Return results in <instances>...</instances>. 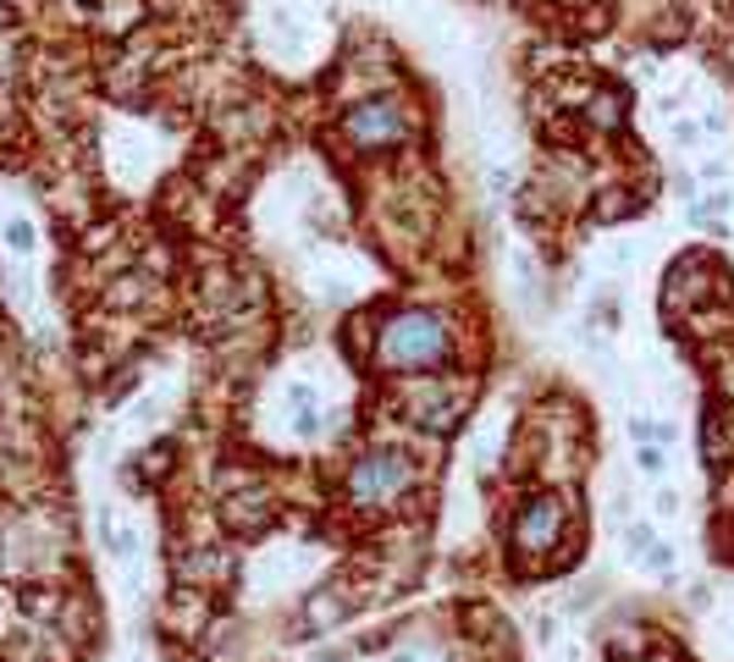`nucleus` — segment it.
<instances>
[{
    "label": "nucleus",
    "mask_w": 734,
    "mask_h": 662,
    "mask_svg": "<svg viewBox=\"0 0 734 662\" xmlns=\"http://www.w3.org/2000/svg\"><path fill=\"white\" fill-rule=\"evenodd\" d=\"M448 354V331L437 315L426 309H409V315H397L381 326V343H376V359L392 365V370H426Z\"/></svg>",
    "instance_id": "nucleus-1"
},
{
    "label": "nucleus",
    "mask_w": 734,
    "mask_h": 662,
    "mask_svg": "<svg viewBox=\"0 0 734 662\" xmlns=\"http://www.w3.org/2000/svg\"><path fill=\"white\" fill-rule=\"evenodd\" d=\"M415 480V464L403 458V453H370L365 464H354V475H348V491H354V503L359 508H381V503H392V497Z\"/></svg>",
    "instance_id": "nucleus-2"
},
{
    "label": "nucleus",
    "mask_w": 734,
    "mask_h": 662,
    "mask_svg": "<svg viewBox=\"0 0 734 662\" xmlns=\"http://www.w3.org/2000/svg\"><path fill=\"white\" fill-rule=\"evenodd\" d=\"M563 519H568V497H558V491L536 497V503H525L519 519H514V547L530 552V557H536V552H552Z\"/></svg>",
    "instance_id": "nucleus-3"
},
{
    "label": "nucleus",
    "mask_w": 734,
    "mask_h": 662,
    "mask_svg": "<svg viewBox=\"0 0 734 662\" xmlns=\"http://www.w3.org/2000/svg\"><path fill=\"white\" fill-rule=\"evenodd\" d=\"M343 127H348V138H354V144H365V149H376V144H397L403 133H409V122H403V111H397L392 100H365V106H354Z\"/></svg>",
    "instance_id": "nucleus-4"
},
{
    "label": "nucleus",
    "mask_w": 734,
    "mask_h": 662,
    "mask_svg": "<svg viewBox=\"0 0 734 662\" xmlns=\"http://www.w3.org/2000/svg\"><path fill=\"white\" fill-rule=\"evenodd\" d=\"M0 237H7V248L17 260H28L34 255V243H39V232H34V221H23V216H12L7 226H0Z\"/></svg>",
    "instance_id": "nucleus-5"
},
{
    "label": "nucleus",
    "mask_w": 734,
    "mask_h": 662,
    "mask_svg": "<svg viewBox=\"0 0 734 662\" xmlns=\"http://www.w3.org/2000/svg\"><path fill=\"white\" fill-rule=\"evenodd\" d=\"M635 458H640V469H646V475H663V469H669V458H663V448H640Z\"/></svg>",
    "instance_id": "nucleus-6"
},
{
    "label": "nucleus",
    "mask_w": 734,
    "mask_h": 662,
    "mask_svg": "<svg viewBox=\"0 0 734 662\" xmlns=\"http://www.w3.org/2000/svg\"><path fill=\"white\" fill-rule=\"evenodd\" d=\"M723 172H729V166H723V160H701V177H707V183H718Z\"/></svg>",
    "instance_id": "nucleus-7"
}]
</instances>
